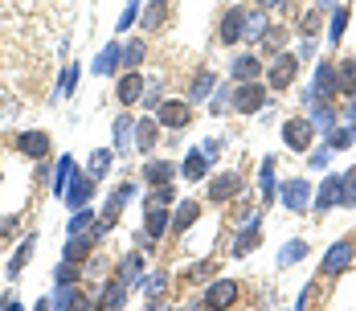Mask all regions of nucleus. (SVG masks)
I'll use <instances>...</instances> for the list:
<instances>
[{"mask_svg": "<svg viewBox=\"0 0 356 311\" xmlns=\"http://www.w3.org/2000/svg\"><path fill=\"white\" fill-rule=\"evenodd\" d=\"M283 139H287L291 152H307L316 144V123L312 119H287L283 123Z\"/></svg>", "mask_w": 356, "mask_h": 311, "instance_id": "nucleus-1", "label": "nucleus"}, {"mask_svg": "<svg viewBox=\"0 0 356 311\" xmlns=\"http://www.w3.org/2000/svg\"><path fill=\"white\" fill-rule=\"evenodd\" d=\"M230 103H234V111H242V115H254V111H262V103H266V90H262L258 82H242V86L230 94Z\"/></svg>", "mask_w": 356, "mask_h": 311, "instance_id": "nucleus-2", "label": "nucleus"}, {"mask_svg": "<svg viewBox=\"0 0 356 311\" xmlns=\"http://www.w3.org/2000/svg\"><path fill=\"white\" fill-rule=\"evenodd\" d=\"M164 230H168V209H164V201L148 197V205H143V234H148L152 242H160Z\"/></svg>", "mask_w": 356, "mask_h": 311, "instance_id": "nucleus-3", "label": "nucleus"}, {"mask_svg": "<svg viewBox=\"0 0 356 311\" xmlns=\"http://www.w3.org/2000/svg\"><path fill=\"white\" fill-rule=\"evenodd\" d=\"M353 258H356V246H353V242H336V246L324 254L320 275H344V271L353 267Z\"/></svg>", "mask_w": 356, "mask_h": 311, "instance_id": "nucleus-4", "label": "nucleus"}, {"mask_svg": "<svg viewBox=\"0 0 356 311\" xmlns=\"http://www.w3.org/2000/svg\"><path fill=\"white\" fill-rule=\"evenodd\" d=\"M299 74V57L295 53H275V66H271V86L275 90H287Z\"/></svg>", "mask_w": 356, "mask_h": 311, "instance_id": "nucleus-5", "label": "nucleus"}, {"mask_svg": "<svg viewBox=\"0 0 356 311\" xmlns=\"http://www.w3.org/2000/svg\"><path fill=\"white\" fill-rule=\"evenodd\" d=\"M156 119H160V127L180 131V127H189L193 111H189V103H160V107H156Z\"/></svg>", "mask_w": 356, "mask_h": 311, "instance_id": "nucleus-6", "label": "nucleus"}, {"mask_svg": "<svg viewBox=\"0 0 356 311\" xmlns=\"http://www.w3.org/2000/svg\"><path fill=\"white\" fill-rule=\"evenodd\" d=\"M242 37H246V8H225V16H221V41L238 45Z\"/></svg>", "mask_w": 356, "mask_h": 311, "instance_id": "nucleus-7", "label": "nucleus"}, {"mask_svg": "<svg viewBox=\"0 0 356 311\" xmlns=\"http://www.w3.org/2000/svg\"><path fill=\"white\" fill-rule=\"evenodd\" d=\"M230 303H238V283H234V279H217V283H209V291H205V308H230Z\"/></svg>", "mask_w": 356, "mask_h": 311, "instance_id": "nucleus-8", "label": "nucleus"}, {"mask_svg": "<svg viewBox=\"0 0 356 311\" xmlns=\"http://www.w3.org/2000/svg\"><path fill=\"white\" fill-rule=\"evenodd\" d=\"M16 152H25L33 160H45L49 156V135L45 131H25V135H16Z\"/></svg>", "mask_w": 356, "mask_h": 311, "instance_id": "nucleus-9", "label": "nucleus"}, {"mask_svg": "<svg viewBox=\"0 0 356 311\" xmlns=\"http://www.w3.org/2000/svg\"><path fill=\"white\" fill-rule=\"evenodd\" d=\"M90 193H94V176H78V172H74V180H70V189H66V205H70V209H86Z\"/></svg>", "mask_w": 356, "mask_h": 311, "instance_id": "nucleus-10", "label": "nucleus"}, {"mask_svg": "<svg viewBox=\"0 0 356 311\" xmlns=\"http://www.w3.org/2000/svg\"><path fill=\"white\" fill-rule=\"evenodd\" d=\"M307 201H312L307 180H287V185H283V205H287L291 213H303V209H307Z\"/></svg>", "mask_w": 356, "mask_h": 311, "instance_id": "nucleus-11", "label": "nucleus"}, {"mask_svg": "<svg viewBox=\"0 0 356 311\" xmlns=\"http://www.w3.org/2000/svg\"><path fill=\"white\" fill-rule=\"evenodd\" d=\"M340 193H344V176H328V180H324V189L316 193V213L336 209V205H340Z\"/></svg>", "mask_w": 356, "mask_h": 311, "instance_id": "nucleus-12", "label": "nucleus"}, {"mask_svg": "<svg viewBox=\"0 0 356 311\" xmlns=\"http://www.w3.org/2000/svg\"><path fill=\"white\" fill-rule=\"evenodd\" d=\"M115 94H119V103H123V107H131V103L143 94V74H135V70H123V78H119Z\"/></svg>", "mask_w": 356, "mask_h": 311, "instance_id": "nucleus-13", "label": "nucleus"}, {"mask_svg": "<svg viewBox=\"0 0 356 311\" xmlns=\"http://www.w3.org/2000/svg\"><path fill=\"white\" fill-rule=\"evenodd\" d=\"M238 189H242V176L238 172H221V176L209 180V201H230Z\"/></svg>", "mask_w": 356, "mask_h": 311, "instance_id": "nucleus-14", "label": "nucleus"}, {"mask_svg": "<svg viewBox=\"0 0 356 311\" xmlns=\"http://www.w3.org/2000/svg\"><path fill=\"white\" fill-rule=\"evenodd\" d=\"M131 197H135V185H119V189H115V193L107 197V209H102V226H115V221H119V209H123V205H127Z\"/></svg>", "mask_w": 356, "mask_h": 311, "instance_id": "nucleus-15", "label": "nucleus"}, {"mask_svg": "<svg viewBox=\"0 0 356 311\" xmlns=\"http://www.w3.org/2000/svg\"><path fill=\"white\" fill-rule=\"evenodd\" d=\"M156 139H160V119H156V115L143 119V123H135V148H139V152H152Z\"/></svg>", "mask_w": 356, "mask_h": 311, "instance_id": "nucleus-16", "label": "nucleus"}, {"mask_svg": "<svg viewBox=\"0 0 356 311\" xmlns=\"http://www.w3.org/2000/svg\"><path fill=\"white\" fill-rule=\"evenodd\" d=\"M139 267H143V258H139V254H127V258L119 262V271H115V279H119V283H123V287L131 291V287L139 283Z\"/></svg>", "mask_w": 356, "mask_h": 311, "instance_id": "nucleus-17", "label": "nucleus"}, {"mask_svg": "<svg viewBox=\"0 0 356 311\" xmlns=\"http://www.w3.org/2000/svg\"><path fill=\"white\" fill-rule=\"evenodd\" d=\"M172 176H176V168H172L168 160H152V164H143V180H152V185H172Z\"/></svg>", "mask_w": 356, "mask_h": 311, "instance_id": "nucleus-18", "label": "nucleus"}, {"mask_svg": "<svg viewBox=\"0 0 356 311\" xmlns=\"http://www.w3.org/2000/svg\"><path fill=\"white\" fill-rule=\"evenodd\" d=\"M332 90H336V66H332V62H320V66H316V94L328 98Z\"/></svg>", "mask_w": 356, "mask_h": 311, "instance_id": "nucleus-19", "label": "nucleus"}, {"mask_svg": "<svg viewBox=\"0 0 356 311\" xmlns=\"http://www.w3.org/2000/svg\"><path fill=\"white\" fill-rule=\"evenodd\" d=\"M234 78H242V82H254L258 78V57L254 53H242V57H234V70H230Z\"/></svg>", "mask_w": 356, "mask_h": 311, "instance_id": "nucleus-20", "label": "nucleus"}, {"mask_svg": "<svg viewBox=\"0 0 356 311\" xmlns=\"http://www.w3.org/2000/svg\"><path fill=\"white\" fill-rule=\"evenodd\" d=\"M205 172H209V156L205 152H189L184 156V176L189 180H205Z\"/></svg>", "mask_w": 356, "mask_h": 311, "instance_id": "nucleus-21", "label": "nucleus"}, {"mask_svg": "<svg viewBox=\"0 0 356 311\" xmlns=\"http://www.w3.org/2000/svg\"><path fill=\"white\" fill-rule=\"evenodd\" d=\"M197 213H201V205H197V201H184V205L176 209V217H172V230H176V234H184V230L197 221Z\"/></svg>", "mask_w": 356, "mask_h": 311, "instance_id": "nucleus-22", "label": "nucleus"}, {"mask_svg": "<svg viewBox=\"0 0 356 311\" xmlns=\"http://www.w3.org/2000/svg\"><path fill=\"white\" fill-rule=\"evenodd\" d=\"M258 238H262V221H250V226H246V230H242V238H238V242H234V254H250V250H254V242H258Z\"/></svg>", "mask_w": 356, "mask_h": 311, "instance_id": "nucleus-23", "label": "nucleus"}, {"mask_svg": "<svg viewBox=\"0 0 356 311\" xmlns=\"http://www.w3.org/2000/svg\"><path fill=\"white\" fill-rule=\"evenodd\" d=\"M29 258H33V234H29V238H20V246H16V254H12V262H8V275L16 279V275L25 271V262H29Z\"/></svg>", "mask_w": 356, "mask_h": 311, "instance_id": "nucleus-24", "label": "nucleus"}, {"mask_svg": "<svg viewBox=\"0 0 356 311\" xmlns=\"http://www.w3.org/2000/svg\"><path fill=\"white\" fill-rule=\"evenodd\" d=\"M131 139H135V123H131L127 115H123V119H115V148H119V152H127V148H131Z\"/></svg>", "mask_w": 356, "mask_h": 311, "instance_id": "nucleus-25", "label": "nucleus"}, {"mask_svg": "<svg viewBox=\"0 0 356 311\" xmlns=\"http://www.w3.org/2000/svg\"><path fill=\"white\" fill-rule=\"evenodd\" d=\"M86 303L82 291H74V283H57V295H53V308H78Z\"/></svg>", "mask_w": 356, "mask_h": 311, "instance_id": "nucleus-26", "label": "nucleus"}, {"mask_svg": "<svg viewBox=\"0 0 356 311\" xmlns=\"http://www.w3.org/2000/svg\"><path fill=\"white\" fill-rule=\"evenodd\" d=\"M336 90L340 94H356V62H344L336 70Z\"/></svg>", "mask_w": 356, "mask_h": 311, "instance_id": "nucleus-27", "label": "nucleus"}, {"mask_svg": "<svg viewBox=\"0 0 356 311\" xmlns=\"http://www.w3.org/2000/svg\"><path fill=\"white\" fill-rule=\"evenodd\" d=\"M119 62H123V70H135V66L143 62V41H127V45L119 49Z\"/></svg>", "mask_w": 356, "mask_h": 311, "instance_id": "nucleus-28", "label": "nucleus"}, {"mask_svg": "<svg viewBox=\"0 0 356 311\" xmlns=\"http://www.w3.org/2000/svg\"><path fill=\"white\" fill-rule=\"evenodd\" d=\"M70 180H74V160H70V156H61V164H57V176H53V193L61 197V193L70 189Z\"/></svg>", "mask_w": 356, "mask_h": 311, "instance_id": "nucleus-29", "label": "nucleus"}, {"mask_svg": "<svg viewBox=\"0 0 356 311\" xmlns=\"http://www.w3.org/2000/svg\"><path fill=\"white\" fill-rule=\"evenodd\" d=\"M119 66V45H107L98 57H94V74H111Z\"/></svg>", "mask_w": 356, "mask_h": 311, "instance_id": "nucleus-30", "label": "nucleus"}, {"mask_svg": "<svg viewBox=\"0 0 356 311\" xmlns=\"http://www.w3.org/2000/svg\"><path fill=\"white\" fill-rule=\"evenodd\" d=\"M344 25H348V8H332V29H328V41H332V45H340Z\"/></svg>", "mask_w": 356, "mask_h": 311, "instance_id": "nucleus-31", "label": "nucleus"}, {"mask_svg": "<svg viewBox=\"0 0 356 311\" xmlns=\"http://www.w3.org/2000/svg\"><path fill=\"white\" fill-rule=\"evenodd\" d=\"M209 90H213V74L205 70V74H197V78H193V86H189V98L197 103V98H205Z\"/></svg>", "mask_w": 356, "mask_h": 311, "instance_id": "nucleus-32", "label": "nucleus"}, {"mask_svg": "<svg viewBox=\"0 0 356 311\" xmlns=\"http://www.w3.org/2000/svg\"><path fill=\"white\" fill-rule=\"evenodd\" d=\"M271 197H275V156L262 160V201H271Z\"/></svg>", "mask_w": 356, "mask_h": 311, "instance_id": "nucleus-33", "label": "nucleus"}, {"mask_svg": "<svg viewBox=\"0 0 356 311\" xmlns=\"http://www.w3.org/2000/svg\"><path fill=\"white\" fill-rule=\"evenodd\" d=\"M123 295H127V287H123V283L115 279V283H111V287L102 291V299H98V308H119V303H123Z\"/></svg>", "mask_w": 356, "mask_h": 311, "instance_id": "nucleus-34", "label": "nucleus"}, {"mask_svg": "<svg viewBox=\"0 0 356 311\" xmlns=\"http://www.w3.org/2000/svg\"><path fill=\"white\" fill-rule=\"evenodd\" d=\"M94 226V213L90 209H78L74 217H70V234H82V230H90Z\"/></svg>", "mask_w": 356, "mask_h": 311, "instance_id": "nucleus-35", "label": "nucleus"}, {"mask_svg": "<svg viewBox=\"0 0 356 311\" xmlns=\"http://www.w3.org/2000/svg\"><path fill=\"white\" fill-rule=\"evenodd\" d=\"M340 205H356V168L344 172V193H340Z\"/></svg>", "mask_w": 356, "mask_h": 311, "instance_id": "nucleus-36", "label": "nucleus"}, {"mask_svg": "<svg viewBox=\"0 0 356 311\" xmlns=\"http://www.w3.org/2000/svg\"><path fill=\"white\" fill-rule=\"evenodd\" d=\"M107 168H111V152H94V156H90V176L98 180Z\"/></svg>", "mask_w": 356, "mask_h": 311, "instance_id": "nucleus-37", "label": "nucleus"}, {"mask_svg": "<svg viewBox=\"0 0 356 311\" xmlns=\"http://www.w3.org/2000/svg\"><path fill=\"white\" fill-rule=\"evenodd\" d=\"M246 33H250V37L266 33V16H262V12H246Z\"/></svg>", "mask_w": 356, "mask_h": 311, "instance_id": "nucleus-38", "label": "nucleus"}, {"mask_svg": "<svg viewBox=\"0 0 356 311\" xmlns=\"http://www.w3.org/2000/svg\"><path fill=\"white\" fill-rule=\"evenodd\" d=\"M303 254H307V246H303V242H291V246H287V250H283V254H279V262H283V267H287V262H299V258H303Z\"/></svg>", "mask_w": 356, "mask_h": 311, "instance_id": "nucleus-39", "label": "nucleus"}, {"mask_svg": "<svg viewBox=\"0 0 356 311\" xmlns=\"http://www.w3.org/2000/svg\"><path fill=\"white\" fill-rule=\"evenodd\" d=\"M160 21H164V0H152V4H148V16H143V25H148V29H156Z\"/></svg>", "mask_w": 356, "mask_h": 311, "instance_id": "nucleus-40", "label": "nucleus"}, {"mask_svg": "<svg viewBox=\"0 0 356 311\" xmlns=\"http://www.w3.org/2000/svg\"><path fill=\"white\" fill-rule=\"evenodd\" d=\"M283 37H287L283 29H266V37H262V45H266L271 53H279V45H283Z\"/></svg>", "mask_w": 356, "mask_h": 311, "instance_id": "nucleus-41", "label": "nucleus"}, {"mask_svg": "<svg viewBox=\"0 0 356 311\" xmlns=\"http://www.w3.org/2000/svg\"><path fill=\"white\" fill-rule=\"evenodd\" d=\"M209 275V267L205 262H193V267H184V283H201Z\"/></svg>", "mask_w": 356, "mask_h": 311, "instance_id": "nucleus-42", "label": "nucleus"}, {"mask_svg": "<svg viewBox=\"0 0 356 311\" xmlns=\"http://www.w3.org/2000/svg\"><path fill=\"white\" fill-rule=\"evenodd\" d=\"M53 275H57V283H74V279H78V271H74V262H61V267H57Z\"/></svg>", "mask_w": 356, "mask_h": 311, "instance_id": "nucleus-43", "label": "nucleus"}, {"mask_svg": "<svg viewBox=\"0 0 356 311\" xmlns=\"http://www.w3.org/2000/svg\"><path fill=\"white\" fill-rule=\"evenodd\" d=\"M299 25H303V33H316V29H320V8H312V12H307Z\"/></svg>", "mask_w": 356, "mask_h": 311, "instance_id": "nucleus-44", "label": "nucleus"}, {"mask_svg": "<svg viewBox=\"0 0 356 311\" xmlns=\"http://www.w3.org/2000/svg\"><path fill=\"white\" fill-rule=\"evenodd\" d=\"M160 90H164V78H156V82H152V90H148V107H152V111L160 107Z\"/></svg>", "mask_w": 356, "mask_h": 311, "instance_id": "nucleus-45", "label": "nucleus"}, {"mask_svg": "<svg viewBox=\"0 0 356 311\" xmlns=\"http://www.w3.org/2000/svg\"><path fill=\"white\" fill-rule=\"evenodd\" d=\"M316 123H320V127H332V107H328V103L316 107Z\"/></svg>", "mask_w": 356, "mask_h": 311, "instance_id": "nucleus-46", "label": "nucleus"}, {"mask_svg": "<svg viewBox=\"0 0 356 311\" xmlns=\"http://www.w3.org/2000/svg\"><path fill=\"white\" fill-rule=\"evenodd\" d=\"M348 144H353V127H344V131L332 135V148H348Z\"/></svg>", "mask_w": 356, "mask_h": 311, "instance_id": "nucleus-47", "label": "nucleus"}, {"mask_svg": "<svg viewBox=\"0 0 356 311\" xmlns=\"http://www.w3.org/2000/svg\"><path fill=\"white\" fill-rule=\"evenodd\" d=\"M135 12H139V4H135V0H131V4H127V12H123V16H119V29H127V25H131V21H135Z\"/></svg>", "mask_w": 356, "mask_h": 311, "instance_id": "nucleus-48", "label": "nucleus"}, {"mask_svg": "<svg viewBox=\"0 0 356 311\" xmlns=\"http://www.w3.org/2000/svg\"><path fill=\"white\" fill-rule=\"evenodd\" d=\"M74 82H78V66H70V70H66V82H61V94H70V90H74Z\"/></svg>", "mask_w": 356, "mask_h": 311, "instance_id": "nucleus-49", "label": "nucleus"}, {"mask_svg": "<svg viewBox=\"0 0 356 311\" xmlns=\"http://www.w3.org/2000/svg\"><path fill=\"white\" fill-rule=\"evenodd\" d=\"M225 103H230V94H225V90H217V98H213V115H221V111H225Z\"/></svg>", "mask_w": 356, "mask_h": 311, "instance_id": "nucleus-50", "label": "nucleus"}, {"mask_svg": "<svg viewBox=\"0 0 356 311\" xmlns=\"http://www.w3.org/2000/svg\"><path fill=\"white\" fill-rule=\"evenodd\" d=\"M148 295L160 299V295H164V279H152V283H148Z\"/></svg>", "mask_w": 356, "mask_h": 311, "instance_id": "nucleus-51", "label": "nucleus"}, {"mask_svg": "<svg viewBox=\"0 0 356 311\" xmlns=\"http://www.w3.org/2000/svg\"><path fill=\"white\" fill-rule=\"evenodd\" d=\"M348 123L356 127V94H353V107H348Z\"/></svg>", "mask_w": 356, "mask_h": 311, "instance_id": "nucleus-52", "label": "nucleus"}, {"mask_svg": "<svg viewBox=\"0 0 356 311\" xmlns=\"http://www.w3.org/2000/svg\"><path fill=\"white\" fill-rule=\"evenodd\" d=\"M258 4H262V8H279L283 0H258Z\"/></svg>", "mask_w": 356, "mask_h": 311, "instance_id": "nucleus-53", "label": "nucleus"}, {"mask_svg": "<svg viewBox=\"0 0 356 311\" xmlns=\"http://www.w3.org/2000/svg\"><path fill=\"white\" fill-rule=\"evenodd\" d=\"M328 4H332V0H320V8H328Z\"/></svg>", "mask_w": 356, "mask_h": 311, "instance_id": "nucleus-54", "label": "nucleus"}]
</instances>
